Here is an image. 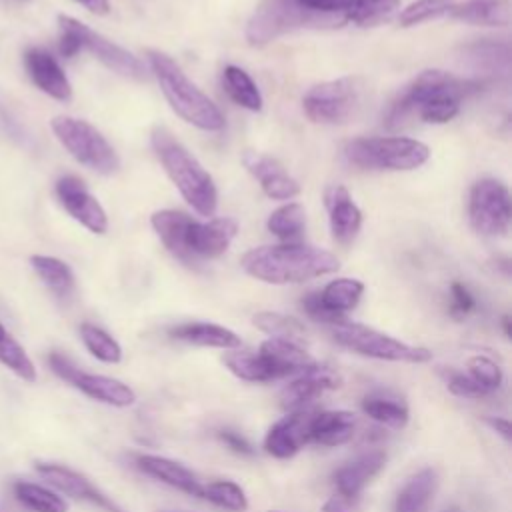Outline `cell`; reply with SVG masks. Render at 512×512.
Wrapping results in <instances>:
<instances>
[{
  "mask_svg": "<svg viewBox=\"0 0 512 512\" xmlns=\"http://www.w3.org/2000/svg\"><path fill=\"white\" fill-rule=\"evenodd\" d=\"M476 90V80L456 78L444 70H424L392 102L386 126L404 128L414 116L428 124H444L460 112V100Z\"/></svg>",
  "mask_w": 512,
  "mask_h": 512,
  "instance_id": "obj_1",
  "label": "cell"
},
{
  "mask_svg": "<svg viewBox=\"0 0 512 512\" xmlns=\"http://www.w3.org/2000/svg\"><path fill=\"white\" fill-rule=\"evenodd\" d=\"M240 264L248 276L266 284H300L340 268L332 252L300 242L252 248L242 256Z\"/></svg>",
  "mask_w": 512,
  "mask_h": 512,
  "instance_id": "obj_2",
  "label": "cell"
},
{
  "mask_svg": "<svg viewBox=\"0 0 512 512\" xmlns=\"http://www.w3.org/2000/svg\"><path fill=\"white\" fill-rule=\"evenodd\" d=\"M150 144L164 172L192 210L200 216H212L218 206V190L208 170L166 126L152 128Z\"/></svg>",
  "mask_w": 512,
  "mask_h": 512,
  "instance_id": "obj_3",
  "label": "cell"
},
{
  "mask_svg": "<svg viewBox=\"0 0 512 512\" xmlns=\"http://www.w3.org/2000/svg\"><path fill=\"white\" fill-rule=\"evenodd\" d=\"M146 60L166 102L184 122L206 132H218L226 126L222 110L184 74L172 56L150 48Z\"/></svg>",
  "mask_w": 512,
  "mask_h": 512,
  "instance_id": "obj_4",
  "label": "cell"
},
{
  "mask_svg": "<svg viewBox=\"0 0 512 512\" xmlns=\"http://www.w3.org/2000/svg\"><path fill=\"white\" fill-rule=\"evenodd\" d=\"M344 24L346 22L340 18L304 8L298 0H260L246 22L244 36L250 46L260 48L300 28H340Z\"/></svg>",
  "mask_w": 512,
  "mask_h": 512,
  "instance_id": "obj_5",
  "label": "cell"
},
{
  "mask_svg": "<svg viewBox=\"0 0 512 512\" xmlns=\"http://www.w3.org/2000/svg\"><path fill=\"white\" fill-rule=\"evenodd\" d=\"M348 164L364 170H414L430 158V148L406 136H370L348 140L342 148Z\"/></svg>",
  "mask_w": 512,
  "mask_h": 512,
  "instance_id": "obj_6",
  "label": "cell"
},
{
  "mask_svg": "<svg viewBox=\"0 0 512 512\" xmlns=\"http://www.w3.org/2000/svg\"><path fill=\"white\" fill-rule=\"evenodd\" d=\"M50 130L62 148L88 170L110 176L120 168V158L106 136L88 120L74 116H54Z\"/></svg>",
  "mask_w": 512,
  "mask_h": 512,
  "instance_id": "obj_7",
  "label": "cell"
},
{
  "mask_svg": "<svg viewBox=\"0 0 512 512\" xmlns=\"http://www.w3.org/2000/svg\"><path fill=\"white\" fill-rule=\"evenodd\" d=\"M332 338L342 348L368 358L408 362V364H422L432 358V352L424 346H412V344L400 342L384 332H378L370 326L350 322V320H344L342 324L332 326Z\"/></svg>",
  "mask_w": 512,
  "mask_h": 512,
  "instance_id": "obj_8",
  "label": "cell"
},
{
  "mask_svg": "<svg viewBox=\"0 0 512 512\" xmlns=\"http://www.w3.org/2000/svg\"><path fill=\"white\" fill-rule=\"evenodd\" d=\"M360 78H338L314 84L302 98L304 114L318 124H342L348 122L362 102Z\"/></svg>",
  "mask_w": 512,
  "mask_h": 512,
  "instance_id": "obj_9",
  "label": "cell"
},
{
  "mask_svg": "<svg viewBox=\"0 0 512 512\" xmlns=\"http://www.w3.org/2000/svg\"><path fill=\"white\" fill-rule=\"evenodd\" d=\"M468 216L482 236H504L512 218L508 188L496 178H482L470 190Z\"/></svg>",
  "mask_w": 512,
  "mask_h": 512,
  "instance_id": "obj_10",
  "label": "cell"
},
{
  "mask_svg": "<svg viewBox=\"0 0 512 512\" xmlns=\"http://www.w3.org/2000/svg\"><path fill=\"white\" fill-rule=\"evenodd\" d=\"M58 24H64L74 32V36L78 38V44H80V52L82 50L90 52L98 62H102L114 74L130 78V80H146L148 74H146L144 62L138 56H134L130 50L108 40L100 32L92 30L90 26H86L84 22H80L68 14H58Z\"/></svg>",
  "mask_w": 512,
  "mask_h": 512,
  "instance_id": "obj_11",
  "label": "cell"
},
{
  "mask_svg": "<svg viewBox=\"0 0 512 512\" xmlns=\"http://www.w3.org/2000/svg\"><path fill=\"white\" fill-rule=\"evenodd\" d=\"M48 364L58 378L66 380L68 384H72L74 388H78L92 400H98V402H104V404H110L116 408H126L136 402V394L128 384H124L116 378H110V376L82 372L62 352H50Z\"/></svg>",
  "mask_w": 512,
  "mask_h": 512,
  "instance_id": "obj_12",
  "label": "cell"
},
{
  "mask_svg": "<svg viewBox=\"0 0 512 512\" xmlns=\"http://www.w3.org/2000/svg\"><path fill=\"white\" fill-rule=\"evenodd\" d=\"M54 194L60 206L92 234L108 230V216L98 198L86 188L84 180L76 174H64L54 184Z\"/></svg>",
  "mask_w": 512,
  "mask_h": 512,
  "instance_id": "obj_13",
  "label": "cell"
},
{
  "mask_svg": "<svg viewBox=\"0 0 512 512\" xmlns=\"http://www.w3.org/2000/svg\"><path fill=\"white\" fill-rule=\"evenodd\" d=\"M22 64L28 78L40 92L58 102H68L72 98V84L58 58L50 50L42 46H30L22 56Z\"/></svg>",
  "mask_w": 512,
  "mask_h": 512,
  "instance_id": "obj_14",
  "label": "cell"
},
{
  "mask_svg": "<svg viewBox=\"0 0 512 512\" xmlns=\"http://www.w3.org/2000/svg\"><path fill=\"white\" fill-rule=\"evenodd\" d=\"M342 384V376L332 370L330 366H312L300 374H296V378L286 384L280 390V406L288 412H296V410H304L310 402H314L316 398L324 396L330 390H336Z\"/></svg>",
  "mask_w": 512,
  "mask_h": 512,
  "instance_id": "obj_15",
  "label": "cell"
},
{
  "mask_svg": "<svg viewBox=\"0 0 512 512\" xmlns=\"http://www.w3.org/2000/svg\"><path fill=\"white\" fill-rule=\"evenodd\" d=\"M36 472L56 490H60L66 496H72L76 500H86L98 506L104 512H124L120 506H116L108 496H104L86 476L80 472L66 468L62 464L52 462H38Z\"/></svg>",
  "mask_w": 512,
  "mask_h": 512,
  "instance_id": "obj_16",
  "label": "cell"
},
{
  "mask_svg": "<svg viewBox=\"0 0 512 512\" xmlns=\"http://www.w3.org/2000/svg\"><path fill=\"white\" fill-rule=\"evenodd\" d=\"M238 234V222L234 218L222 216L208 222L192 220L188 228V250L200 262L208 258L222 256Z\"/></svg>",
  "mask_w": 512,
  "mask_h": 512,
  "instance_id": "obj_17",
  "label": "cell"
},
{
  "mask_svg": "<svg viewBox=\"0 0 512 512\" xmlns=\"http://www.w3.org/2000/svg\"><path fill=\"white\" fill-rule=\"evenodd\" d=\"M242 164L260 182V186L268 198L292 200L300 194V184L272 156L246 150L242 154Z\"/></svg>",
  "mask_w": 512,
  "mask_h": 512,
  "instance_id": "obj_18",
  "label": "cell"
},
{
  "mask_svg": "<svg viewBox=\"0 0 512 512\" xmlns=\"http://www.w3.org/2000/svg\"><path fill=\"white\" fill-rule=\"evenodd\" d=\"M324 204L328 208L330 232L334 242L340 246H350L362 226V212L354 204L350 192L342 184H330L324 190Z\"/></svg>",
  "mask_w": 512,
  "mask_h": 512,
  "instance_id": "obj_19",
  "label": "cell"
},
{
  "mask_svg": "<svg viewBox=\"0 0 512 512\" xmlns=\"http://www.w3.org/2000/svg\"><path fill=\"white\" fill-rule=\"evenodd\" d=\"M258 356L270 376V380L300 374L312 366L316 360L298 344L282 338H268L260 344Z\"/></svg>",
  "mask_w": 512,
  "mask_h": 512,
  "instance_id": "obj_20",
  "label": "cell"
},
{
  "mask_svg": "<svg viewBox=\"0 0 512 512\" xmlns=\"http://www.w3.org/2000/svg\"><path fill=\"white\" fill-rule=\"evenodd\" d=\"M150 224L154 228V232L158 234L160 242L164 244V248L178 258L180 262H184L186 266H196L200 264L188 250V228L192 224V218L182 212V210H156L150 216Z\"/></svg>",
  "mask_w": 512,
  "mask_h": 512,
  "instance_id": "obj_21",
  "label": "cell"
},
{
  "mask_svg": "<svg viewBox=\"0 0 512 512\" xmlns=\"http://www.w3.org/2000/svg\"><path fill=\"white\" fill-rule=\"evenodd\" d=\"M310 418L308 410H296L278 420L264 438L266 452L274 458H292L308 442Z\"/></svg>",
  "mask_w": 512,
  "mask_h": 512,
  "instance_id": "obj_22",
  "label": "cell"
},
{
  "mask_svg": "<svg viewBox=\"0 0 512 512\" xmlns=\"http://www.w3.org/2000/svg\"><path fill=\"white\" fill-rule=\"evenodd\" d=\"M136 466L140 472H144L180 492H186L196 498H200V494H202V482L198 480V476L192 470H188L186 466H182L180 462H174V460L162 458V456H154V454H140L136 458Z\"/></svg>",
  "mask_w": 512,
  "mask_h": 512,
  "instance_id": "obj_23",
  "label": "cell"
},
{
  "mask_svg": "<svg viewBox=\"0 0 512 512\" xmlns=\"http://www.w3.org/2000/svg\"><path fill=\"white\" fill-rule=\"evenodd\" d=\"M384 464H386V454L380 450H372V452H366V454L358 456L356 460L340 466L334 472L336 492L344 494V496L360 498L366 484L384 468Z\"/></svg>",
  "mask_w": 512,
  "mask_h": 512,
  "instance_id": "obj_24",
  "label": "cell"
},
{
  "mask_svg": "<svg viewBox=\"0 0 512 512\" xmlns=\"http://www.w3.org/2000/svg\"><path fill=\"white\" fill-rule=\"evenodd\" d=\"M356 418L348 410H326L312 414L308 422V442L320 446H340L354 436Z\"/></svg>",
  "mask_w": 512,
  "mask_h": 512,
  "instance_id": "obj_25",
  "label": "cell"
},
{
  "mask_svg": "<svg viewBox=\"0 0 512 512\" xmlns=\"http://www.w3.org/2000/svg\"><path fill=\"white\" fill-rule=\"evenodd\" d=\"M170 336L194 346L206 348H222V350H236L240 348L242 340L230 328L212 322H186L170 328Z\"/></svg>",
  "mask_w": 512,
  "mask_h": 512,
  "instance_id": "obj_26",
  "label": "cell"
},
{
  "mask_svg": "<svg viewBox=\"0 0 512 512\" xmlns=\"http://www.w3.org/2000/svg\"><path fill=\"white\" fill-rule=\"evenodd\" d=\"M362 410L374 422L394 428V430L404 428L410 418L406 402L390 390H374V392L366 394L362 400Z\"/></svg>",
  "mask_w": 512,
  "mask_h": 512,
  "instance_id": "obj_27",
  "label": "cell"
},
{
  "mask_svg": "<svg viewBox=\"0 0 512 512\" xmlns=\"http://www.w3.org/2000/svg\"><path fill=\"white\" fill-rule=\"evenodd\" d=\"M30 266L36 272V276L42 280V284L60 300H68L74 294L76 288V280H74V272L72 268L56 258V256H48V254H32L30 256Z\"/></svg>",
  "mask_w": 512,
  "mask_h": 512,
  "instance_id": "obj_28",
  "label": "cell"
},
{
  "mask_svg": "<svg viewBox=\"0 0 512 512\" xmlns=\"http://www.w3.org/2000/svg\"><path fill=\"white\" fill-rule=\"evenodd\" d=\"M438 486V474L434 468L416 472L402 486L394 500V512H426Z\"/></svg>",
  "mask_w": 512,
  "mask_h": 512,
  "instance_id": "obj_29",
  "label": "cell"
},
{
  "mask_svg": "<svg viewBox=\"0 0 512 512\" xmlns=\"http://www.w3.org/2000/svg\"><path fill=\"white\" fill-rule=\"evenodd\" d=\"M454 20L474 26H508L510 12L504 0H464L450 10Z\"/></svg>",
  "mask_w": 512,
  "mask_h": 512,
  "instance_id": "obj_30",
  "label": "cell"
},
{
  "mask_svg": "<svg viewBox=\"0 0 512 512\" xmlns=\"http://www.w3.org/2000/svg\"><path fill=\"white\" fill-rule=\"evenodd\" d=\"M222 86L226 90V94L232 98V102H236L238 106L250 110V112H258L262 110V94L256 86V82L250 78V74L246 70H242L240 66H232L228 64L222 70Z\"/></svg>",
  "mask_w": 512,
  "mask_h": 512,
  "instance_id": "obj_31",
  "label": "cell"
},
{
  "mask_svg": "<svg viewBox=\"0 0 512 512\" xmlns=\"http://www.w3.org/2000/svg\"><path fill=\"white\" fill-rule=\"evenodd\" d=\"M322 304L336 314H346L348 310L356 308L362 294H364V284L356 278H336L328 282L320 292Z\"/></svg>",
  "mask_w": 512,
  "mask_h": 512,
  "instance_id": "obj_32",
  "label": "cell"
},
{
  "mask_svg": "<svg viewBox=\"0 0 512 512\" xmlns=\"http://www.w3.org/2000/svg\"><path fill=\"white\" fill-rule=\"evenodd\" d=\"M266 226L276 238L296 242L306 228V210L300 202H288L268 216Z\"/></svg>",
  "mask_w": 512,
  "mask_h": 512,
  "instance_id": "obj_33",
  "label": "cell"
},
{
  "mask_svg": "<svg viewBox=\"0 0 512 512\" xmlns=\"http://www.w3.org/2000/svg\"><path fill=\"white\" fill-rule=\"evenodd\" d=\"M14 496L22 506L32 512H68V504L64 502V498L40 484L16 482Z\"/></svg>",
  "mask_w": 512,
  "mask_h": 512,
  "instance_id": "obj_34",
  "label": "cell"
},
{
  "mask_svg": "<svg viewBox=\"0 0 512 512\" xmlns=\"http://www.w3.org/2000/svg\"><path fill=\"white\" fill-rule=\"evenodd\" d=\"M252 322L258 330L266 332L270 338H282L290 342H300L306 336V328L300 320L280 314V312H258L252 316Z\"/></svg>",
  "mask_w": 512,
  "mask_h": 512,
  "instance_id": "obj_35",
  "label": "cell"
},
{
  "mask_svg": "<svg viewBox=\"0 0 512 512\" xmlns=\"http://www.w3.org/2000/svg\"><path fill=\"white\" fill-rule=\"evenodd\" d=\"M0 364L12 370L18 378L26 382L36 380V368L26 350L14 340V336L0 322Z\"/></svg>",
  "mask_w": 512,
  "mask_h": 512,
  "instance_id": "obj_36",
  "label": "cell"
},
{
  "mask_svg": "<svg viewBox=\"0 0 512 512\" xmlns=\"http://www.w3.org/2000/svg\"><path fill=\"white\" fill-rule=\"evenodd\" d=\"M80 338L88 352L106 364H118L122 360V348L120 344L100 326L84 322L80 324Z\"/></svg>",
  "mask_w": 512,
  "mask_h": 512,
  "instance_id": "obj_37",
  "label": "cell"
},
{
  "mask_svg": "<svg viewBox=\"0 0 512 512\" xmlns=\"http://www.w3.org/2000/svg\"><path fill=\"white\" fill-rule=\"evenodd\" d=\"M200 498L230 512H244L248 508V498L244 490L232 480H214V482L202 484Z\"/></svg>",
  "mask_w": 512,
  "mask_h": 512,
  "instance_id": "obj_38",
  "label": "cell"
},
{
  "mask_svg": "<svg viewBox=\"0 0 512 512\" xmlns=\"http://www.w3.org/2000/svg\"><path fill=\"white\" fill-rule=\"evenodd\" d=\"M228 370L246 382H270V376L258 354L246 350H232L222 356Z\"/></svg>",
  "mask_w": 512,
  "mask_h": 512,
  "instance_id": "obj_39",
  "label": "cell"
},
{
  "mask_svg": "<svg viewBox=\"0 0 512 512\" xmlns=\"http://www.w3.org/2000/svg\"><path fill=\"white\" fill-rule=\"evenodd\" d=\"M398 4L400 0H356L348 10L346 20L358 26H374L388 18L398 8Z\"/></svg>",
  "mask_w": 512,
  "mask_h": 512,
  "instance_id": "obj_40",
  "label": "cell"
},
{
  "mask_svg": "<svg viewBox=\"0 0 512 512\" xmlns=\"http://www.w3.org/2000/svg\"><path fill=\"white\" fill-rule=\"evenodd\" d=\"M454 4L456 0H416L400 12L398 22L400 26H416L442 14H450Z\"/></svg>",
  "mask_w": 512,
  "mask_h": 512,
  "instance_id": "obj_41",
  "label": "cell"
},
{
  "mask_svg": "<svg viewBox=\"0 0 512 512\" xmlns=\"http://www.w3.org/2000/svg\"><path fill=\"white\" fill-rule=\"evenodd\" d=\"M468 376L476 384H480L488 394L496 392L504 380L500 366L494 360H490L488 356H472L468 360Z\"/></svg>",
  "mask_w": 512,
  "mask_h": 512,
  "instance_id": "obj_42",
  "label": "cell"
},
{
  "mask_svg": "<svg viewBox=\"0 0 512 512\" xmlns=\"http://www.w3.org/2000/svg\"><path fill=\"white\" fill-rule=\"evenodd\" d=\"M470 58L474 60L476 66H488L490 70L496 66H502V70L508 72V46L506 44H494V42H486V44H474L470 48Z\"/></svg>",
  "mask_w": 512,
  "mask_h": 512,
  "instance_id": "obj_43",
  "label": "cell"
},
{
  "mask_svg": "<svg viewBox=\"0 0 512 512\" xmlns=\"http://www.w3.org/2000/svg\"><path fill=\"white\" fill-rule=\"evenodd\" d=\"M302 308H304V312H306L312 320L322 322V324L336 326V324H342V322L346 320V316L336 314V312H330V310L322 304L318 292H308V294L302 298Z\"/></svg>",
  "mask_w": 512,
  "mask_h": 512,
  "instance_id": "obj_44",
  "label": "cell"
},
{
  "mask_svg": "<svg viewBox=\"0 0 512 512\" xmlns=\"http://www.w3.org/2000/svg\"><path fill=\"white\" fill-rule=\"evenodd\" d=\"M446 386L452 394L462 396V398H484V396H488V392L480 384H476L468 374L454 372V370L446 372Z\"/></svg>",
  "mask_w": 512,
  "mask_h": 512,
  "instance_id": "obj_45",
  "label": "cell"
},
{
  "mask_svg": "<svg viewBox=\"0 0 512 512\" xmlns=\"http://www.w3.org/2000/svg\"><path fill=\"white\" fill-rule=\"evenodd\" d=\"M476 308L472 292L462 282H452L450 286V314L454 318H464Z\"/></svg>",
  "mask_w": 512,
  "mask_h": 512,
  "instance_id": "obj_46",
  "label": "cell"
},
{
  "mask_svg": "<svg viewBox=\"0 0 512 512\" xmlns=\"http://www.w3.org/2000/svg\"><path fill=\"white\" fill-rule=\"evenodd\" d=\"M322 512H362V502L360 498H352L336 492L324 502Z\"/></svg>",
  "mask_w": 512,
  "mask_h": 512,
  "instance_id": "obj_47",
  "label": "cell"
},
{
  "mask_svg": "<svg viewBox=\"0 0 512 512\" xmlns=\"http://www.w3.org/2000/svg\"><path fill=\"white\" fill-rule=\"evenodd\" d=\"M218 438L236 454H244V456H250L254 452V448L250 446V442L240 436L238 432H232V430H220L218 432Z\"/></svg>",
  "mask_w": 512,
  "mask_h": 512,
  "instance_id": "obj_48",
  "label": "cell"
},
{
  "mask_svg": "<svg viewBox=\"0 0 512 512\" xmlns=\"http://www.w3.org/2000/svg\"><path fill=\"white\" fill-rule=\"evenodd\" d=\"M76 4H80L82 8H86L88 12L96 14V16H106L110 12V2L108 0H74Z\"/></svg>",
  "mask_w": 512,
  "mask_h": 512,
  "instance_id": "obj_49",
  "label": "cell"
},
{
  "mask_svg": "<svg viewBox=\"0 0 512 512\" xmlns=\"http://www.w3.org/2000/svg\"><path fill=\"white\" fill-rule=\"evenodd\" d=\"M488 426H492L504 440H510L512 438V426L506 418H486Z\"/></svg>",
  "mask_w": 512,
  "mask_h": 512,
  "instance_id": "obj_50",
  "label": "cell"
},
{
  "mask_svg": "<svg viewBox=\"0 0 512 512\" xmlns=\"http://www.w3.org/2000/svg\"><path fill=\"white\" fill-rule=\"evenodd\" d=\"M502 326H504V334L510 336V334H512V332H510V316H504V318H502Z\"/></svg>",
  "mask_w": 512,
  "mask_h": 512,
  "instance_id": "obj_51",
  "label": "cell"
},
{
  "mask_svg": "<svg viewBox=\"0 0 512 512\" xmlns=\"http://www.w3.org/2000/svg\"><path fill=\"white\" fill-rule=\"evenodd\" d=\"M444 512H462L458 506H448Z\"/></svg>",
  "mask_w": 512,
  "mask_h": 512,
  "instance_id": "obj_52",
  "label": "cell"
}]
</instances>
